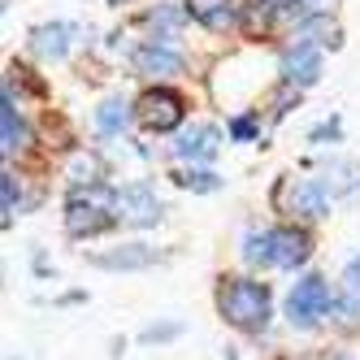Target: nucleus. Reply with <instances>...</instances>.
<instances>
[{
    "instance_id": "f257e3e1",
    "label": "nucleus",
    "mask_w": 360,
    "mask_h": 360,
    "mask_svg": "<svg viewBox=\"0 0 360 360\" xmlns=\"http://www.w3.org/2000/svg\"><path fill=\"white\" fill-rule=\"evenodd\" d=\"M217 313L248 334H261L274 317L269 308V287L265 282H252V278H226L221 291H217Z\"/></svg>"
},
{
    "instance_id": "f03ea898",
    "label": "nucleus",
    "mask_w": 360,
    "mask_h": 360,
    "mask_svg": "<svg viewBox=\"0 0 360 360\" xmlns=\"http://www.w3.org/2000/svg\"><path fill=\"white\" fill-rule=\"evenodd\" d=\"M117 217V191H109L105 183H91V187H74L70 204H65V230L74 239H87L109 230Z\"/></svg>"
},
{
    "instance_id": "7ed1b4c3",
    "label": "nucleus",
    "mask_w": 360,
    "mask_h": 360,
    "mask_svg": "<svg viewBox=\"0 0 360 360\" xmlns=\"http://www.w3.org/2000/svg\"><path fill=\"white\" fill-rule=\"evenodd\" d=\"M330 308H334L330 282H326L321 274H308V278L295 282L291 295H287V321H291L295 330H313V326L330 313Z\"/></svg>"
},
{
    "instance_id": "20e7f679",
    "label": "nucleus",
    "mask_w": 360,
    "mask_h": 360,
    "mask_svg": "<svg viewBox=\"0 0 360 360\" xmlns=\"http://www.w3.org/2000/svg\"><path fill=\"white\" fill-rule=\"evenodd\" d=\"M183 113H187V100L178 96L174 87H148L139 96V105H135V117L148 126V131H174V126H183Z\"/></svg>"
},
{
    "instance_id": "39448f33",
    "label": "nucleus",
    "mask_w": 360,
    "mask_h": 360,
    "mask_svg": "<svg viewBox=\"0 0 360 360\" xmlns=\"http://www.w3.org/2000/svg\"><path fill=\"white\" fill-rule=\"evenodd\" d=\"M278 74H282V83L295 87V91H300V87H313V83L321 79V53H317V44L300 35L287 53H282Z\"/></svg>"
},
{
    "instance_id": "423d86ee",
    "label": "nucleus",
    "mask_w": 360,
    "mask_h": 360,
    "mask_svg": "<svg viewBox=\"0 0 360 360\" xmlns=\"http://www.w3.org/2000/svg\"><path fill=\"white\" fill-rule=\"evenodd\" d=\"M117 217L126 226H157L165 217V209H161L157 191H152L148 183H131V187L117 191Z\"/></svg>"
},
{
    "instance_id": "0eeeda50",
    "label": "nucleus",
    "mask_w": 360,
    "mask_h": 360,
    "mask_svg": "<svg viewBox=\"0 0 360 360\" xmlns=\"http://www.w3.org/2000/svg\"><path fill=\"white\" fill-rule=\"evenodd\" d=\"M269 252H274V269H295L308 261L313 243H308L300 226H278V230H269Z\"/></svg>"
},
{
    "instance_id": "6e6552de",
    "label": "nucleus",
    "mask_w": 360,
    "mask_h": 360,
    "mask_svg": "<svg viewBox=\"0 0 360 360\" xmlns=\"http://www.w3.org/2000/svg\"><path fill=\"white\" fill-rule=\"evenodd\" d=\"M287 213H295V217H304V221H317V217L330 213V191H326L321 178H304V183L291 187Z\"/></svg>"
},
{
    "instance_id": "1a4fd4ad",
    "label": "nucleus",
    "mask_w": 360,
    "mask_h": 360,
    "mask_svg": "<svg viewBox=\"0 0 360 360\" xmlns=\"http://www.w3.org/2000/svg\"><path fill=\"white\" fill-rule=\"evenodd\" d=\"M74 35H79L74 22H48V27H35L31 31V48H35V57H44V61H61L70 53Z\"/></svg>"
},
{
    "instance_id": "9d476101",
    "label": "nucleus",
    "mask_w": 360,
    "mask_h": 360,
    "mask_svg": "<svg viewBox=\"0 0 360 360\" xmlns=\"http://www.w3.org/2000/svg\"><path fill=\"white\" fill-rule=\"evenodd\" d=\"M217 148H221V131H217V126H191V131L174 143V152H178L183 161H191V165L213 161Z\"/></svg>"
},
{
    "instance_id": "9b49d317",
    "label": "nucleus",
    "mask_w": 360,
    "mask_h": 360,
    "mask_svg": "<svg viewBox=\"0 0 360 360\" xmlns=\"http://www.w3.org/2000/svg\"><path fill=\"white\" fill-rule=\"evenodd\" d=\"M91 265H100V269H148V265H157V248H148V243H122L113 252H96Z\"/></svg>"
},
{
    "instance_id": "f8f14e48",
    "label": "nucleus",
    "mask_w": 360,
    "mask_h": 360,
    "mask_svg": "<svg viewBox=\"0 0 360 360\" xmlns=\"http://www.w3.org/2000/svg\"><path fill=\"white\" fill-rule=\"evenodd\" d=\"M135 65H139V74H148V79H169V74H183V57H178L174 48L157 44V39L135 53Z\"/></svg>"
},
{
    "instance_id": "ddd939ff",
    "label": "nucleus",
    "mask_w": 360,
    "mask_h": 360,
    "mask_svg": "<svg viewBox=\"0 0 360 360\" xmlns=\"http://www.w3.org/2000/svg\"><path fill=\"white\" fill-rule=\"evenodd\" d=\"M131 117H135V109L126 105L122 96H109L105 105L96 109V131L105 135V139H117V135H126V126H131Z\"/></svg>"
},
{
    "instance_id": "4468645a",
    "label": "nucleus",
    "mask_w": 360,
    "mask_h": 360,
    "mask_svg": "<svg viewBox=\"0 0 360 360\" xmlns=\"http://www.w3.org/2000/svg\"><path fill=\"white\" fill-rule=\"evenodd\" d=\"M0 131H5V157H13V152H22L31 143V131L27 122L18 117V105H13V87H5V109H0Z\"/></svg>"
},
{
    "instance_id": "2eb2a0df",
    "label": "nucleus",
    "mask_w": 360,
    "mask_h": 360,
    "mask_svg": "<svg viewBox=\"0 0 360 360\" xmlns=\"http://www.w3.org/2000/svg\"><path fill=\"white\" fill-rule=\"evenodd\" d=\"M187 13L200 22V27H209V31L235 27V5H230V0H187Z\"/></svg>"
},
{
    "instance_id": "dca6fc26",
    "label": "nucleus",
    "mask_w": 360,
    "mask_h": 360,
    "mask_svg": "<svg viewBox=\"0 0 360 360\" xmlns=\"http://www.w3.org/2000/svg\"><path fill=\"white\" fill-rule=\"evenodd\" d=\"M321 183H326L330 195H347V191H356V183H360V169H356L352 161H330L326 174H321Z\"/></svg>"
},
{
    "instance_id": "f3484780",
    "label": "nucleus",
    "mask_w": 360,
    "mask_h": 360,
    "mask_svg": "<svg viewBox=\"0 0 360 360\" xmlns=\"http://www.w3.org/2000/svg\"><path fill=\"white\" fill-rule=\"evenodd\" d=\"M300 35H304V39H313V44H330V48H339V44H343V31L334 27L326 13L304 18V22H300Z\"/></svg>"
},
{
    "instance_id": "a211bd4d",
    "label": "nucleus",
    "mask_w": 360,
    "mask_h": 360,
    "mask_svg": "<svg viewBox=\"0 0 360 360\" xmlns=\"http://www.w3.org/2000/svg\"><path fill=\"white\" fill-rule=\"evenodd\" d=\"M243 261L252 269H274V252H269V230H252L243 239Z\"/></svg>"
},
{
    "instance_id": "6ab92c4d",
    "label": "nucleus",
    "mask_w": 360,
    "mask_h": 360,
    "mask_svg": "<svg viewBox=\"0 0 360 360\" xmlns=\"http://www.w3.org/2000/svg\"><path fill=\"white\" fill-rule=\"evenodd\" d=\"M70 183H74V187L100 183V157H91V152H74V161H70Z\"/></svg>"
},
{
    "instance_id": "aec40b11",
    "label": "nucleus",
    "mask_w": 360,
    "mask_h": 360,
    "mask_svg": "<svg viewBox=\"0 0 360 360\" xmlns=\"http://www.w3.org/2000/svg\"><path fill=\"white\" fill-rule=\"evenodd\" d=\"M178 187H187V191H217L221 178L213 169H187V174H178Z\"/></svg>"
},
{
    "instance_id": "412c9836",
    "label": "nucleus",
    "mask_w": 360,
    "mask_h": 360,
    "mask_svg": "<svg viewBox=\"0 0 360 360\" xmlns=\"http://www.w3.org/2000/svg\"><path fill=\"white\" fill-rule=\"evenodd\" d=\"M148 22H152V31H178V27H183V9H174V5H157V9H152L148 13Z\"/></svg>"
},
{
    "instance_id": "4be33fe9",
    "label": "nucleus",
    "mask_w": 360,
    "mask_h": 360,
    "mask_svg": "<svg viewBox=\"0 0 360 360\" xmlns=\"http://www.w3.org/2000/svg\"><path fill=\"white\" fill-rule=\"evenodd\" d=\"M0 195H5V226H9V221H13V213H18V200H22L18 178H13V174H0Z\"/></svg>"
},
{
    "instance_id": "5701e85b",
    "label": "nucleus",
    "mask_w": 360,
    "mask_h": 360,
    "mask_svg": "<svg viewBox=\"0 0 360 360\" xmlns=\"http://www.w3.org/2000/svg\"><path fill=\"white\" fill-rule=\"evenodd\" d=\"M178 330H183V326H148L143 330V343H169V339H178Z\"/></svg>"
},
{
    "instance_id": "b1692460",
    "label": "nucleus",
    "mask_w": 360,
    "mask_h": 360,
    "mask_svg": "<svg viewBox=\"0 0 360 360\" xmlns=\"http://www.w3.org/2000/svg\"><path fill=\"white\" fill-rule=\"evenodd\" d=\"M230 135H235V139H252L256 135V117H235V122H230Z\"/></svg>"
},
{
    "instance_id": "393cba45",
    "label": "nucleus",
    "mask_w": 360,
    "mask_h": 360,
    "mask_svg": "<svg viewBox=\"0 0 360 360\" xmlns=\"http://www.w3.org/2000/svg\"><path fill=\"white\" fill-rule=\"evenodd\" d=\"M308 139H313V143H321V139H339V122H321Z\"/></svg>"
},
{
    "instance_id": "a878e982",
    "label": "nucleus",
    "mask_w": 360,
    "mask_h": 360,
    "mask_svg": "<svg viewBox=\"0 0 360 360\" xmlns=\"http://www.w3.org/2000/svg\"><path fill=\"white\" fill-rule=\"evenodd\" d=\"M343 282H347V291H360V256L343 269Z\"/></svg>"
},
{
    "instance_id": "bb28decb",
    "label": "nucleus",
    "mask_w": 360,
    "mask_h": 360,
    "mask_svg": "<svg viewBox=\"0 0 360 360\" xmlns=\"http://www.w3.org/2000/svg\"><path fill=\"white\" fill-rule=\"evenodd\" d=\"M269 5H274V9H287V5H295V0H269Z\"/></svg>"
},
{
    "instance_id": "cd10ccee",
    "label": "nucleus",
    "mask_w": 360,
    "mask_h": 360,
    "mask_svg": "<svg viewBox=\"0 0 360 360\" xmlns=\"http://www.w3.org/2000/svg\"><path fill=\"white\" fill-rule=\"evenodd\" d=\"M113 5H117V0H113Z\"/></svg>"
}]
</instances>
